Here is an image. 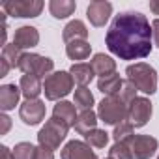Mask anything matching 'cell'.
Listing matches in <instances>:
<instances>
[{"label":"cell","mask_w":159,"mask_h":159,"mask_svg":"<svg viewBox=\"0 0 159 159\" xmlns=\"http://www.w3.org/2000/svg\"><path fill=\"white\" fill-rule=\"evenodd\" d=\"M36 146L30 142H19L13 148V159H34Z\"/></svg>","instance_id":"f1b7e54d"},{"label":"cell","mask_w":159,"mask_h":159,"mask_svg":"<svg viewBox=\"0 0 159 159\" xmlns=\"http://www.w3.org/2000/svg\"><path fill=\"white\" fill-rule=\"evenodd\" d=\"M152 118V103L148 98H135L129 103V111H127V122L133 127H142L148 124V120Z\"/></svg>","instance_id":"9c48e42d"},{"label":"cell","mask_w":159,"mask_h":159,"mask_svg":"<svg viewBox=\"0 0 159 159\" xmlns=\"http://www.w3.org/2000/svg\"><path fill=\"white\" fill-rule=\"evenodd\" d=\"M77 4L73 0H51L49 4V11L54 19H66L69 15H73Z\"/></svg>","instance_id":"7402d4cb"},{"label":"cell","mask_w":159,"mask_h":159,"mask_svg":"<svg viewBox=\"0 0 159 159\" xmlns=\"http://www.w3.org/2000/svg\"><path fill=\"white\" fill-rule=\"evenodd\" d=\"M21 56H23V52H21V49H19L15 43L6 45V47L2 49V60H6V62L10 64V67H19Z\"/></svg>","instance_id":"484cf974"},{"label":"cell","mask_w":159,"mask_h":159,"mask_svg":"<svg viewBox=\"0 0 159 159\" xmlns=\"http://www.w3.org/2000/svg\"><path fill=\"white\" fill-rule=\"evenodd\" d=\"M135 94H137V88H135L129 81H124V86H122V90L118 92V98H120L125 105H129V103L137 98Z\"/></svg>","instance_id":"f546056e"},{"label":"cell","mask_w":159,"mask_h":159,"mask_svg":"<svg viewBox=\"0 0 159 159\" xmlns=\"http://www.w3.org/2000/svg\"><path fill=\"white\" fill-rule=\"evenodd\" d=\"M127 111H129V105H125L118 96H107L98 105L99 120L109 125H118L124 120H127Z\"/></svg>","instance_id":"5b68a950"},{"label":"cell","mask_w":159,"mask_h":159,"mask_svg":"<svg viewBox=\"0 0 159 159\" xmlns=\"http://www.w3.org/2000/svg\"><path fill=\"white\" fill-rule=\"evenodd\" d=\"M67 131H69V125L52 116V118H49V120L45 122V125L39 129V133H38V142H39V146H43V148L54 152V150L60 148V144H62L64 139L67 137Z\"/></svg>","instance_id":"3957f363"},{"label":"cell","mask_w":159,"mask_h":159,"mask_svg":"<svg viewBox=\"0 0 159 159\" xmlns=\"http://www.w3.org/2000/svg\"><path fill=\"white\" fill-rule=\"evenodd\" d=\"M107 159H109V157H107Z\"/></svg>","instance_id":"8d00e7d4"},{"label":"cell","mask_w":159,"mask_h":159,"mask_svg":"<svg viewBox=\"0 0 159 159\" xmlns=\"http://www.w3.org/2000/svg\"><path fill=\"white\" fill-rule=\"evenodd\" d=\"M125 75H127V81L139 92L150 94V96L155 94V90H157V73L150 64H144V62L131 64V66H127Z\"/></svg>","instance_id":"7a4b0ae2"},{"label":"cell","mask_w":159,"mask_h":159,"mask_svg":"<svg viewBox=\"0 0 159 159\" xmlns=\"http://www.w3.org/2000/svg\"><path fill=\"white\" fill-rule=\"evenodd\" d=\"M73 84H75V81H73L69 71H54L45 79V83H43L45 98L49 101H58V99L66 98L73 90Z\"/></svg>","instance_id":"277c9868"},{"label":"cell","mask_w":159,"mask_h":159,"mask_svg":"<svg viewBox=\"0 0 159 159\" xmlns=\"http://www.w3.org/2000/svg\"><path fill=\"white\" fill-rule=\"evenodd\" d=\"M0 124H2V127H0V133L6 135V133L10 131V127H11V120H10V116L2 114V116H0Z\"/></svg>","instance_id":"1f68e13d"},{"label":"cell","mask_w":159,"mask_h":159,"mask_svg":"<svg viewBox=\"0 0 159 159\" xmlns=\"http://www.w3.org/2000/svg\"><path fill=\"white\" fill-rule=\"evenodd\" d=\"M152 36H153L155 47H159V19H155V21L152 23Z\"/></svg>","instance_id":"d6a6232c"},{"label":"cell","mask_w":159,"mask_h":159,"mask_svg":"<svg viewBox=\"0 0 159 159\" xmlns=\"http://www.w3.org/2000/svg\"><path fill=\"white\" fill-rule=\"evenodd\" d=\"M60 155H62V159H98L92 146L83 140H69L62 148Z\"/></svg>","instance_id":"7c38bea8"},{"label":"cell","mask_w":159,"mask_h":159,"mask_svg":"<svg viewBox=\"0 0 159 159\" xmlns=\"http://www.w3.org/2000/svg\"><path fill=\"white\" fill-rule=\"evenodd\" d=\"M19 88L23 92V96L26 99H38V96L43 92V84H41V79L36 75H23L21 77V83Z\"/></svg>","instance_id":"e0dca14e"},{"label":"cell","mask_w":159,"mask_h":159,"mask_svg":"<svg viewBox=\"0 0 159 159\" xmlns=\"http://www.w3.org/2000/svg\"><path fill=\"white\" fill-rule=\"evenodd\" d=\"M150 10H152L155 15H159V0H153V2H150Z\"/></svg>","instance_id":"e575fe53"},{"label":"cell","mask_w":159,"mask_h":159,"mask_svg":"<svg viewBox=\"0 0 159 159\" xmlns=\"http://www.w3.org/2000/svg\"><path fill=\"white\" fill-rule=\"evenodd\" d=\"M157 159H159V155H157Z\"/></svg>","instance_id":"d590c367"},{"label":"cell","mask_w":159,"mask_h":159,"mask_svg":"<svg viewBox=\"0 0 159 159\" xmlns=\"http://www.w3.org/2000/svg\"><path fill=\"white\" fill-rule=\"evenodd\" d=\"M4 11L11 17H23V19H32L38 17L43 10V2L41 0H10L4 2Z\"/></svg>","instance_id":"52a82bcc"},{"label":"cell","mask_w":159,"mask_h":159,"mask_svg":"<svg viewBox=\"0 0 159 159\" xmlns=\"http://www.w3.org/2000/svg\"><path fill=\"white\" fill-rule=\"evenodd\" d=\"M52 67H54V62L51 58L36 52H23L19 62V69L25 75H36L39 79H47L52 73Z\"/></svg>","instance_id":"8992f818"},{"label":"cell","mask_w":159,"mask_h":159,"mask_svg":"<svg viewBox=\"0 0 159 159\" xmlns=\"http://www.w3.org/2000/svg\"><path fill=\"white\" fill-rule=\"evenodd\" d=\"M92 52V45L88 41H73L66 45V54L71 60H86Z\"/></svg>","instance_id":"603a6c76"},{"label":"cell","mask_w":159,"mask_h":159,"mask_svg":"<svg viewBox=\"0 0 159 159\" xmlns=\"http://www.w3.org/2000/svg\"><path fill=\"white\" fill-rule=\"evenodd\" d=\"M13 43L23 51V49H32L39 43V32L34 26H21L15 30Z\"/></svg>","instance_id":"4fadbf2b"},{"label":"cell","mask_w":159,"mask_h":159,"mask_svg":"<svg viewBox=\"0 0 159 159\" xmlns=\"http://www.w3.org/2000/svg\"><path fill=\"white\" fill-rule=\"evenodd\" d=\"M109 159H133V155L125 142H114L109 150Z\"/></svg>","instance_id":"83f0119b"},{"label":"cell","mask_w":159,"mask_h":159,"mask_svg":"<svg viewBox=\"0 0 159 159\" xmlns=\"http://www.w3.org/2000/svg\"><path fill=\"white\" fill-rule=\"evenodd\" d=\"M69 73H71V77H73L75 84H79V86L90 84V81L94 79V75H96L90 64H73L71 69H69Z\"/></svg>","instance_id":"ffe728a7"},{"label":"cell","mask_w":159,"mask_h":159,"mask_svg":"<svg viewBox=\"0 0 159 159\" xmlns=\"http://www.w3.org/2000/svg\"><path fill=\"white\" fill-rule=\"evenodd\" d=\"M45 112L47 109L41 99H26L19 109V116L26 125H38L45 118Z\"/></svg>","instance_id":"30bf717a"},{"label":"cell","mask_w":159,"mask_h":159,"mask_svg":"<svg viewBox=\"0 0 159 159\" xmlns=\"http://www.w3.org/2000/svg\"><path fill=\"white\" fill-rule=\"evenodd\" d=\"M152 26L140 11H124L116 15L107 30V49L120 60H140L152 52Z\"/></svg>","instance_id":"6da1fadb"},{"label":"cell","mask_w":159,"mask_h":159,"mask_svg":"<svg viewBox=\"0 0 159 159\" xmlns=\"http://www.w3.org/2000/svg\"><path fill=\"white\" fill-rule=\"evenodd\" d=\"M62 38H64L66 43L86 41V38H88V28H86V25H84L83 21H79V19L69 21V23L66 25L64 32H62Z\"/></svg>","instance_id":"5bb4252c"},{"label":"cell","mask_w":159,"mask_h":159,"mask_svg":"<svg viewBox=\"0 0 159 159\" xmlns=\"http://www.w3.org/2000/svg\"><path fill=\"white\" fill-rule=\"evenodd\" d=\"M75 105L81 107L83 111H90L92 105H94V96L90 92V88L86 86H79L75 90Z\"/></svg>","instance_id":"cb8c5ba5"},{"label":"cell","mask_w":159,"mask_h":159,"mask_svg":"<svg viewBox=\"0 0 159 159\" xmlns=\"http://www.w3.org/2000/svg\"><path fill=\"white\" fill-rule=\"evenodd\" d=\"M10 69H11V67H10V64H8L6 60H2V58H0V77H6Z\"/></svg>","instance_id":"836d02e7"},{"label":"cell","mask_w":159,"mask_h":159,"mask_svg":"<svg viewBox=\"0 0 159 159\" xmlns=\"http://www.w3.org/2000/svg\"><path fill=\"white\" fill-rule=\"evenodd\" d=\"M112 15V4L107 0H96L90 2V6L86 8V17L94 26H105V23L111 19Z\"/></svg>","instance_id":"8fae6325"},{"label":"cell","mask_w":159,"mask_h":159,"mask_svg":"<svg viewBox=\"0 0 159 159\" xmlns=\"http://www.w3.org/2000/svg\"><path fill=\"white\" fill-rule=\"evenodd\" d=\"M122 86H124V79H120V75H116V73L103 77L98 81V90L105 96H118Z\"/></svg>","instance_id":"d6986e66"},{"label":"cell","mask_w":159,"mask_h":159,"mask_svg":"<svg viewBox=\"0 0 159 159\" xmlns=\"http://www.w3.org/2000/svg\"><path fill=\"white\" fill-rule=\"evenodd\" d=\"M133 125L127 122V120H124L122 124H118V125H114V133H112V137H114V140L116 142H127L135 133H133Z\"/></svg>","instance_id":"4316f807"},{"label":"cell","mask_w":159,"mask_h":159,"mask_svg":"<svg viewBox=\"0 0 159 159\" xmlns=\"http://www.w3.org/2000/svg\"><path fill=\"white\" fill-rule=\"evenodd\" d=\"M23 96L21 88L15 84H4L0 86V109L2 111H11L19 103V98Z\"/></svg>","instance_id":"2e32d148"},{"label":"cell","mask_w":159,"mask_h":159,"mask_svg":"<svg viewBox=\"0 0 159 159\" xmlns=\"http://www.w3.org/2000/svg\"><path fill=\"white\" fill-rule=\"evenodd\" d=\"M52 116L58 118V120H62V122L67 124L69 127H75V122H77V118H79L75 105L69 103V101H58V103L54 105V109H52Z\"/></svg>","instance_id":"ac0fdd59"},{"label":"cell","mask_w":159,"mask_h":159,"mask_svg":"<svg viewBox=\"0 0 159 159\" xmlns=\"http://www.w3.org/2000/svg\"><path fill=\"white\" fill-rule=\"evenodd\" d=\"M34 159H54V153H52V150H47L43 146H38L36 148V153H34Z\"/></svg>","instance_id":"4dcf8cb0"},{"label":"cell","mask_w":159,"mask_h":159,"mask_svg":"<svg viewBox=\"0 0 159 159\" xmlns=\"http://www.w3.org/2000/svg\"><path fill=\"white\" fill-rule=\"evenodd\" d=\"M84 139L92 148H105L109 144V133L105 129H94L88 135H84Z\"/></svg>","instance_id":"d4e9b609"},{"label":"cell","mask_w":159,"mask_h":159,"mask_svg":"<svg viewBox=\"0 0 159 159\" xmlns=\"http://www.w3.org/2000/svg\"><path fill=\"white\" fill-rule=\"evenodd\" d=\"M131 150V155L135 159H150L155 155L159 142L157 139L150 137V135H133L127 142H125Z\"/></svg>","instance_id":"ba28073f"},{"label":"cell","mask_w":159,"mask_h":159,"mask_svg":"<svg viewBox=\"0 0 159 159\" xmlns=\"http://www.w3.org/2000/svg\"><path fill=\"white\" fill-rule=\"evenodd\" d=\"M90 66H92L94 73H96V75H99V79L109 77V75H112V73L116 71V62H114L109 54H103V52L94 54V58H92Z\"/></svg>","instance_id":"9a60e30c"},{"label":"cell","mask_w":159,"mask_h":159,"mask_svg":"<svg viewBox=\"0 0 159 159\" xmlns=\"http://www.w3.org/2000/svg\"><path fill=\"white\" fill-rule=\"evenodd\" d=\"M98 114L90 109V111H83L81 114H79V118H77V122H75V129H77V133H81V135H88L90 131H94V129H98L96 125H98Z\"/></svg>","instance_id":"44dd1931"}]
</instances>
